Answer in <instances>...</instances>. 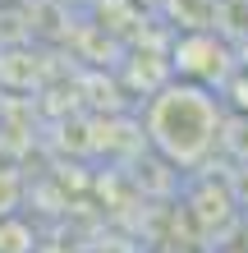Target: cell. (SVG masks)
<instances>
[{"label": "cell", "instance_id": "cell-1", "mask_svg": "<svg viewBox=\"0 0 248 253\" xmlns=\"http://www.w3.org/2000/svg\"><path fill=\"white\" fill-rule=\"evenodd\" d=\"M147 138L175 166H198L221 143V106L202 83H170L147 101Z\"/></svg>", "mask_w": 248, "mask_h": 253}, {"label": "cell", "instance_id": "cell-2", "mask_svg": "<svg viewBox=\"0 0 248 253\" xmlns=\"http://www.w3.org/2000/svg\"><path fill=\"white\" fill-rule=\"evenodd\" d=\"M244 203H248V166H244Z\"/></svg>", "mask_w": 248, "mask_h": 253}]
</instances>
